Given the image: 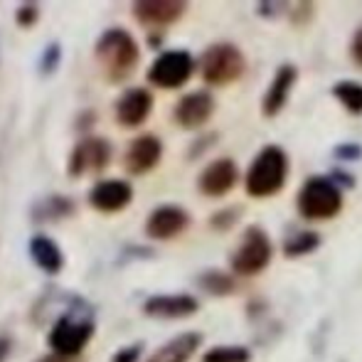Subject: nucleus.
Listing matches in <instances>:
<instances>
[{
    "label": "nucleus",
    "instance_id": "nucleus-23",
    "mask_svg": "<svg viewBox=\"0 0 362 362\" xmlns=\"http://www.w3.org/2000/svg\"><path fill=\"white\" fill-rule=\"evenodd\" d=\"M202 286L212 291V293H227V291L234 288V281L229 276H224V274H207L202 279Z\"/></svg>",
    "mask_w": 362,
    "mask_h": 362
},
{
    "label": "nucleus",
    "instance_id": "nucleus-6",
    "mask_svg": "<svg viewBox=\"0 0 362 362\" xmlns=\"http://www.w3.org/2000/svg\"><path fill=\"white\" fill-rule=\"evenodd\" d=\"M192 67L195 64H192V57L185 49H170V52H163L153 62L148 79L156 86H163V89H177V86H182L190 79Z\"/></svg>",
    "mask_w": 362,
    "mask_h": 362
},
{
    "label": "nucleus",
    "instance_id": "nucleus-22",
    "mask_svg": "<svg viewBox=\"0 0 362 362\" xmlns=\"http://www.w3.org/2000/svg\"><path fill=\"white\" fill-rule=\"evenodd\" d=\"M315 244H318V237H315L313 232L296 234V239H291L286 244V252L291 257H298V254H305V252H310V249H315Z\"/></svg>",
    "mask_w": 362,
    "mask_h": 362
},
{
    "label": "nucleus",
    "instance_id": "nucleus-24",
    "mask_svg": "<svg viewBox=\"0 0 362 362\" xmlns=\"http://www.w3.org/2000/svg\"><path fill=\"white\" fill-rule=\"evenodd\" d=\"M350 54H353L355 64H360V67H362V28L355 33L353 45H350Z\"/></svg>",
    "mask_w": 362,
    "mask_h": 362
},
{
    "label": "nucleus",
    "instance_id": "nucleus-2",
    "mask_svg": "<svg viewBox=\"0 0 362 362\" xmlns=\"http://www.w3.org/2000/svg\"><path fill=\"white\" fill-rule=\"evenodd\" d=\"M288 160L286 153L276 146H269L254 158L252 168L247 173V190L254 197H269L279 192L286 182Z\"/></svg>",
    "mask_w": 362,
    "mask_h": 362
},
{
    "label": "nucleus",
    "instance_id": "nucleus-21",
    "mask_svg": "<svg viewBox=\"0 0 362 362\" xmlns=\"http://www.w3.org/2000/svg\"><path fill=\"white\" fill-rule=\"evenodd\" d=\"M202 362H249V350L239 345H224V348H212Z\"/></svg>",
    "mask_w": 362,
    "mask_h": 362
},
{
    "label": "nucleus",
    "instance_id": "nucleus-12",
    "mask_svg": "<svg viewBox=\"0 0 362 362\" xmlns=\"http://www.w3.org/2000/svg\"><path fill=\"white\" fill-rule=\"evenodd\" d=\"M239 173L237 165H234L229 158H222V160H215L212 165H207L200 175V190L210 197H219L224 192H229L237 182Z\"/></svg>",
    "mask_w": 362,
    "mask_h": 362
},
{
    "label": "nucleus",
    "instance_id": "nucleus-4",
    "mask_svg": "<svg viewBox=\"0 0 362 362\" xmlns=\"http://www.w3.org/2000/svg\"><path fill=\"white\" fill-rule=\"evenodd\" d=\"M242 72H244V54L234 45L229 42L212 45L202 54V76L210 84H229V81L239 79Z\"/></svg>",
    "mask_w": 362,
    "mask_h": 362
},
{
    "label": "nucleus",
    "instance_id": "nucleus-25",
    "mask_svg": "<svg viewBox=\"0 0 362 362\" xmlns=\"http://www.w3.org/2000/svg\"><path fill=\"white\" fill-rule=\"evenodd\" d=\"M139 353H141V345H131V348L121 350V353L114 358V362H136L139 360Z\"/></svg>",
    "mask_w": 362,
    "mask_h": 362
},
{
    "label": "nucleus",
    "instance_id": "nucleus-5",
    "mask_svg": "<svg viewBox=\"0 0 362 362\" xmlns=\"http://www.w3.org/2000/svg\"><path fill=\"white\" fill-rule=\"evenodd\" d=\"M269 262H272V244H269L267 234L259 227L247 229L242 244H239L232 257L234 272L242 274V276H252V274H259L262 269H267Z\"/></svg>",
    "mask_w": 362,
    "mask_h": 362
},
{
    "label": "nucleus",
    "instance_id": "nucleus-16",
    "mask_svg": "<svg viewBox=\"0 0 362 362\" xmlns=\"http://www.w3.org/2000/svg\"><path fill=\"white\" fill-rule=\"evenodd\" d=\"M151 106H153V96L148 94L146 89H129L119 101V121L129 129L134 126H141L146 121V116L151 114Z\"/></svg>",
    "mask_w": 362,
    "mask_h": 362
},
{
    "label": "nucleus",
    "instance_id": "nucleus-11",
    "mask_svg": "<svg viewBox=\"0 0 362 362\" xmlns=\"http://www.w3.org/2000/svg\"><path fill=\"white\" fill-rule=\"evenodd\" d=\"M163 146L156 136H141L134 144L126 148V170L134 173V175H141V173H148L151 168L158 165L160 160Z\"/></svg>",
    "mask_w": 362,
    "mask_h": 362
},
{
    "label": "nucleus",
    "instance_id": "nucleus-17",
    "mask_svg": "<svg viewBox=\"0 0 362 362\" xmlns=\"http://www.w3.org/2000/svg\"><path fill=\"white\" fill-rule=\"evenodd\" d=\"M293 81H296V69L293 67H288V64L279 67V72H276V76H274L267 96H264V114L274 116V114H279V111L284 109Z\"/></svg>",
    "mask_w": 362,
    "mask_h": 362
},
{
    "label": "nucleus",
    "instance_id": "nucleus-18",
    "mask_svg": "<svg viewBox=\"0 0 362 362\" xmlns=\"http://www.w3.org/2000/svg\"><path fill=\"white\" fill-rule=\"evenodd\" d=\"M200 343L202 338L197 333H182L175 340L163 345V348H158L148 362H187L192 358V353L200 348Z\"/></svg>",
    "mask_w": 362,
    "mask_h": 362
},
{
    "label": "nucleus",
    "instance_id": "nucleus-7",
    "mask_svg": "<svg viewBox=\"0 0 362 362\" xmlns=\"http://www.w3.org/2000/svg\"><path fill=\"white\" fill-rule=\"evenodd\" d=\"M91 333H94V325H91L89 320H76V318H69V315H62V318L57 320V325L52 328L49 345H52L62 358L79 355L81 348L89 343Z\"/></svg>",
    "mask_w": 362,
    "mask_h": 362
},
{
    "label": "nucleus",
    "instance_id": "nucleus-19",
    "mask_svg": "<svg viewBox=\"0 0 362 362\" xmlns=\"http://www.w3.org/2000/svg\"><path fill=\"white\" fill-rule=\"evenodd\" d=\"M30 254H33V259L47 274H54L62 269V252H59V247L52 239L42 237V234L33 237V242H30Z\"/></svg>",
    "mask_w": 362,
    "mask_h": 362
},
{
    "label": "nucleus",
    "instance_id": "nucleus-10",
    "mask_svg": "<svg viewBox=\"0 0 362 362\" xmlns=\"http://www.w3.org/2000/svg\"><path fill=\"white\" fill-rule=\"evenodd\" d=\"M190 217L182 207H175V205H163L148 217V224H146V232L151 234L153 239H170L175 234H180L182 229L187 227Z\"/></svg>",
    "mask_w": 362,
    "mask_h": 362
},
{
    "label": "nucleus",
    "instance_id": "nucleus-27",
    "mask_svg": "<svg viewBox=\"0 0 362 362\" xmlns=\"http://www.w3.org/2000/svg\"><path fill=\"white\" fill-rule=\"evenodd\" d=\"M42 362H62V360H54V358H49V360H42Z\"/></svg>",
    "mask_w": 362,
    "mask_h": 362
},
{
    "label": "nucleus",
    "instance_id": "nucleus-26",
    "mask_svg": "<svg viewBox=\"0 0 362 362\" xmlns=\"http://www.w3.org/2000/svg\"><path fill=\"white\" fill-rule=\"evenodd\" d=\"M35 15H37V10H35L33 5H28V8L20 10L18 18H20V23H23V25H30V23H33V20H35Z\"/></svg>",
    "mask_w": 362,
    "mask_h": 362
},
{
    "label": "nucleus",
    "instance_id": "nucleus-9",
    "mask_svg": "<svg viewBox=\"0 0 362 362\" xmlns=\"http://www.w3.org/2000/svg\"><path fill=\"white\" fill-rule=\"evenodd\" d=\"M109 144L101 139H86L74 148L72 158H69V173L81 175L86 170H101L109 163Z\"/></svg>",
    "mask_w": 362,
    "mask_h": 362
},
{
    "label": "nucleus",
    "instance_id": "nucleus-3",
    "mask_svg": "<svg viewBox=\"0 0 362 362\" xmlns=\"http://www.w3.org/2000/svg\"><path fill=\"white\" fill-rule=\"evenodd\" d=\"M343 207V195L328 177H310L298 192V210L305 219H330Z\"/></svg>",
    "mask_w": 362,
    "mask_h": 362
},
{
    "label": "nucleus",
    "instance_id": "nucleus-13",
    "mask_svg": "<svg viewBox=\"0 0 362 362\" xmlns=\"http://www.w3.org/2000/svg\"><path fill=\"white\" fill-rule=\"evenodd\" d=\"M131 197H134V190H131L129 182L106 180V182H99V185L91 190V205L101 212H119L129 205Z\"/></svg>",
    "mask_w": 362,
    "mask_h": 362
},
{
    "label": "nucleus",
    "instance_id": "nucleus-14",
    "mask_svg": "<svg viewBox=\"0 0 362 362\" xmlns=\"http://www.w3.org/2000/svg\"><path fill=\"white\" fill-rule=\"evenodd\" d=\"M134 13L141 23L168 25V23H175L185 13V3L182 0H139L134 5Z\"/></svg>",
    "mask_w": 362,
    "mask_h": 362
},
{
    "label": "nucleus",
    "instance_id": "nucleus-8",
    "mask_svg": "<svg viewBox=\"0 0 362 362\" xmlns=\"http://www.w3.org/2000/svg\"><path fill=\"white\" fill-rule=\"evenodd\" d=\"M215 111V101L207 91H192V94L182 96L175 106V121L182 129H197L202 126Z\"/></svg>",
    "mask_w": 362,
    "mask_h": 362
},
{
    "label": "nucleus",
    "instance_id": "nucleus-20",
    "mask_svg": "<svg viewBox=\"0 0 362 362\" xmlns=\"http://www.w3.org/2000/svg\"><path fill=\"white\" fill-rule=\"evenodd\" d=\"M333 94L348 106L353 114H362V86L355 84V81H340L335 84Z\"/></svg>",
    "mask_w": 362,
    "mask_h": 362
},
{
    "label": "nucleus",
    "instance_id": "nucleus-15",
    "mask_svg": "<svg viewBox=\"0 0 362 362\" xmlns=\"http://www.w3.org/2000/svg\"><path fill=\"white\" fill-rule=\"evenodd\" d=\"M144 310L148 315H158V318H185V315L197 310V300L185 293L153 296V298L146 300Z\"/></svg>",
    "mask_w": 362,
    "mask_h": 362
},
{
    "label": "nucleus",
    "instance_id": "nucleus-1",
    "mask_svg": "<svg viewBox=\"0 0 362 362\" xmlns=\"http://www.w3.org/2000/svg\"><path fill=\"white\" fill-rule=\"evenodd\" d=\"M96 57L111 81H121L134 72L136 62H139V47L126 30L116 28L101 35L99 45H96Z\"/></svg>",
    "mask_w": 362,
    "mask_h": 362
}]
</instances>
